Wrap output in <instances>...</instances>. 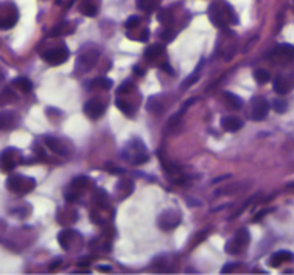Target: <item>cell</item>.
Here are the masks:
<instances>
[{"mask_svg": "<svg viewBox=\"0 0 294 275\" xmlns=\"http://www.w3.org/2000/svg\"><path fill=\"white\" fill-rule=\"evenodd\" d=\"M209 19L218 28H228L229 25L238 24V17L228 2H213L209 7Z\"/></svg>", "mask_w": 294, "mask_h": 275, "instance_id": "6da1fadb", "label": "cell"}, {"mask_svg": "<svg viewBox=\"0 0 294 275\" xmlns=\"http://www.w3.org/2000/svg\"><path fill=\"white\" fill-rule=\"evenodd\" d=\"M123 157L128 159L131 164L134 165H142L148 160V152H146V148H145V143L140 140V139H132L125 151H123Z\"/></svg>", "mask_w": 294, "mask_h": 275, "instance_id": "7a4b0ae2", "label": "cell"}, {"mask_svg": "<svg viewBox=\"0 0 294 275\" xmlns=\"http://www.w3.org/2000/svg\"><path fill=\"white\" fill-rule=\"evenodd\" d=\"M34 185H36V180L28 176L11 174L7 179V188L16 194H27L34 188Z\"/></svg>", "mask_w": 294, "mask_h": 275, "instance_id": "3957f363", "label": "cell"}, {"mask_svg": "<svg viewBox=\"0 0 294 275\" xmlns=\"http://www.w3.org/2000/svg\"><path fill=\"white\" fill-rule=\"evenodd\" d=\"M19 20V10L14 4H0V30L13 28Z\"/></svg>", "mask_w": 294, "mask_h": 275, "instance_id": "277c9868", "label": "cell"}, {"mask_svg": "<svg viewBox=\"0 0 294 275\" xmlns=\"http://www.w3.org/2000/svg\"><path fill=\"white\" fill-rule=\"evenodd\" d=\"M249 241H251V235H249V232H247V228H240V230L235 233V237L232 240H229L228 244H226V252H228V254H232V255L240 254V252L249 244Z\"/></svg>", "mask_w": 294, "mask_h": 275, "instance_id": "5b68a950", "label": "cell"}, {"mask_svg": "<svg viewBox=\"0 0 294 275\" xmlns=\"http://www.w3.org/2000/svg\"><path fill=\"white\" fill-rule=\"evenodd\" d=\"M69 56H70V52L67 50L65 45H62V47H55L52 50H47L42 53V59L50 65H61L69 59Z\"/></svg>", "mask_w": 294, "mask_h": 275, "instance_id": "8992f818", "label": "cell"}, {"mask_svg": "<svg viewBox=\"0 0 294 275\" xmlns=\"http://www.w3.org/2000/svg\"><path fill=\"white\" fill-rule=\"evenodd\" d=\"M17 157H19V151L16 148L4 149L2 154H0V170L4 173H11L19 164Z\"/></svg>", "mask_w": 294, "mask_h": 275, "instance_id": "52a82bcc", "label": "cell"}, {"mask_svg": "<svg viewBox=\"0 0 294 275\" xmlns=\"http://www.w3.org/2000/svg\"><path fill=\"white\" fill-rule=\"evenodd\" d=\"M269 113V103L266 101V98L262 97H255L252 100V110H251V119L254 122H262L268 117Z\"/></svg>", "mask_w": 294, "mask_h": 275, "instance_id": "ba28073f", "label": "cell"}, {"mask_svg": "<svg viewBox=\"0 0 294 275\" xmlns=\"http://www.w3.org/2000/svg\"><path fill=\"white\" fill-rule=\"evenodd\" d=\"M104 110H106V106L104 103H101L100 100L97 98H92L89 100L86 104H84V113L90 119V120H98L104 115Z\"/></svg>", "mask_w": 294, "mask_h": 275, "instance_id": "9c48e42d", "label": "cell"}, {"mask_svg": "<svg viewBox=\"0 0 294 275\" xmlns=\"http://www.w3.org/2000/svg\"><path fill=\"white\" fill-rule=\"evenodd\" d=\"M179 221H180V216L176 212L167 210L159 216V227H162L164 230H171V228H174L179 224Z\"/></svg>", "mask_w": 294, "mask_h": 275, "instance_id": "30bf717a", "label": "cell"}, {"mask_svg": "<svg viewBox=\"0 0 294 275\" xmlns=\"http://www.w3.org/2000/svg\"><path fill=\"white\" fill-rule=\"evenodd\" d=\"M44 143L49 146L50 151H53V152L58 154V155H67V154H69V149H67V148L61 143L59 139H56V137H53V135H45V137H44Z\"/></svg>", "mask_w": 294, "mask_h": 275, "instance_id": "8fae6325", "label": "cell"}, {"mask_svg": "<svg viewBox=\"0 0 294 275\" xmlns=\"http://www.w3.org/2000/svg\"><path fill=\"white\" fill-rule=\"evenodd\" d=\"M274 58H280L285 61H294V45L291 44H280L273 50Z\"/></svg>", "mask_w": 294, "mask_h": 275, "instance_id": "7c38bea8", "label": "cell"}, {"mask_svg": "<svg viewBox=\"0 0 294 275\" xmlns=\"http://www.w3.org/2000/svg\"><path fill=\"white\" fill-rule=\"evenodd\" d=\"M292 260H294V254H292V252H288V250H279V252H276V254L269 258V266L279 267L282 263L292 261Z\"/></svg>", "mask_w": 294, "mask_h": 275, "instance_id": "4fadbf2b", "label": "cell"}, {"mask_svg": "<svg viewBox=\"0 0 294 275\" xmlns=\"http://www.w3.org/2000/svg\"><path fill=\"white\" fill-rule=\"evenodd\" d=\"M243 122L238 119V117H224V119H221V126H223V129H226L228 132H237V131H240L241 128H243Z\"/></svg>", "mask_w": 294, "mask_h": 275, "instance_id": "5bb4252c", "label": "cell"}, {"mask_svg": "<svg viewBox=\"0 0 294 275\" xmlns=\"http://www.w3.org/2000/svg\"><path fill=\"white\" fill-rule=\"evenodd\" d=\"M17 123V117L13 112H2L0 113V129H11Z\"/></svg>", "mask_w": 294, "mask_h": 275, "instance_id": "9a60e30c", "label": "cell"}, {"mask_svg": "<svg viewBox=\"0 0 294 275\" xmlns=\"http://www.w3.org/2000/svg\"><path fill=\"white\" fill-rule=\"evenodd\" d=\"M162 0H137V8L142 11H153L156 8H159Z\"/></svg>", "mask_w": 294, "mask_h": 275, "instance_id": "2e32d148", "label": "cell"}, {"mask_svg": "<svg viewBox=\"0 0 294 275\" xmlns=\"http://www.w3.org/2000/svg\"><path fill=\"white\" fill-rule=\"evenodd\" d=\"M13 84L16 86V89L24 92V94H30V92L33 90V83L28 78H17V80H14Z\"/></svg>", "mask_w": 294, "mask_h": 275, "instance_id": "e0dca14e", "label": "cell"}, {"mask_svg": "<svg viewBox=\"0 0 294 275\" xmlns=\"http://www.w3.org/2000/svg\"><path fill=\"white\" fill-rule=\"evenodd\" d=\"M224 97H226V101H228V104L232 107V109H241L243 107V100L232 94V92H224Z\"/></svg>", "mask_w": 294, "mask_h": 275, "instance_id": "ac0fdd59", "label": "cell"}, {"mask_svg": "<svg viewBox=\"0 0 294 275\" xmlns=\"http://www.w3.org/2000/svg\"><path fill=\"white\" fill-rule=\"evenodd\" d=\"M274 90H276V94H279V95H285L286 92L289 90L288 81L283 76H276V80H274Z\"/></svg>", "mask_w": 294, "mask_h": 275, "instance_id": "d6986e66", "label": "cell"}, {"mask_svg": "<svg viewBox=\"0 0 294 275\" xmlns=\"http://www.w3.org/2000/svg\"><path fill=\"white\" fill-rule=\"evenodd\" d=\"M165 50H164V45H153V47H150V49H146L145 50V58L146 59H150V61H153V59H156L157 56H161L162 53H164Z\"/></svg>", "mask_w": 294, "mask_h": 275, "instance_id": "ffe728a7", "label": "cell"}, {"mask_svg": "<svg viewBox=\"0 0 294 275\" xmlns=\"http://www.w3.org/2000/svg\"><path fill=\"white\" fill-rule=\"evenodd\" d=\"M97 11H98V8H97V5L92 2V0H86V2L81 5V13H83L84 16L94 17V16L97 14Z\"/></svg>", "mask_w": 294, "mask_h": 275, "instance_id": "44dd1931", "label": "cell"}, {"mask_svg": "<svg viewBox=\"0 0 294 275\" xmlns=\"http://www.w3.org/2000/svg\"><path fill=\"white\" fill-rule=\"evenodd\" d=\"M254 80L259 84H266L271 80V75H269L268 70H265V68H257V70L254 72Z\"/></svg>", "mask_w": 294, "mask_h": 275, "instance_id": "7402d4cb", "label": "cell"}, {"mask_svg": "<svg viewBox=\"0 0 294 275\" xmlns=\"http://www.w3.org/2000/svg\"><path fill=\"white\" fill-rule=\"evenodd\" d=\"M116 106H117V107H119L123 113H125V115L132 117V110H134V109H132V106H131V104L125 100V98H119V100L116 101Z\"/></svg>", "mask_w": 294, "mask_h": 275, "instance_id": "603a6c76", "label": "cell"}, {"mask_svg": "<svg viewBox=\"0 0 294 275\" xmlns=\"http://www.w3.org/2000/svg\"><path fill=\"white\" fill-rule=\"evenodd\" d=\"M146 107H148V110H151L153 113H161L162 109H164V106H162L161 103H157V101H156V97H151V98L148 100Z\"/></svg>", "mask_w": 294, "mask_h": 275, "instance_id": "cb8c5ba5", "label": "cell"}, {"mask_svg": "<svg viewBox=\"0 0 294 275\" xmlns=\"http://www.w3.org/2000/svg\"><path fill=\"white\" fill-rule=\"evenodd\" d=\"M273 107H274V110H276V112H279V113H285V112H286V109H288V103H286L283 98H276V100L273 101Z\"/></svg>", "mask_w": 294, "mask_h": 275, "instance_id": "d4e9b609", "label": "cell"}, {"mask_svg": "<svg viewBox=\"0 0 294 275\" xmlns=\"http://www.w3.org/2000/svg\"><path fill=\"white\" fill-rule=\"evenodd\" d=\"M94 86H97L98 89H103V90H109L111 87H112V80H109V78H100V80H95L94 83H92Z\"/></svg>", "mask_w": 294, "mask_h": 275, "instance_id": "484cf974", "label": "cell"}, {"mask_svg": "<svg viewBox=\"0 0 294 275\" xmlns=\"http://www.w3.org/2000/svg\"><path fill=\"white\" fill-rule=\"evenodd\" d=\"M139 22H140V17L139 16H131L126 22H125V28L131 30V28H135L139 25Z\"/></svg>", "mask_w": 294, "mask_h": 275, "instance_id": "4316f807", "label": "cell"}, {"mask_svg": "<svg viewBox=\"0 0 294 275\" xmlns=\"http://www.w3.org/2000/svg\"><path fill=\"white\" fill-rule=\"evenodd\" d=\"M86 183H87V177L80 176V177H77V179L72 180V188H75V190L83 188V187H86Z\"/></svg>", "mask_w": 294, "mask_h": 275, "instance_id": "83f0119b", "label": "cell"}, {"mask_svg": "<svg viewBox=\"0 0 294 275\" xmlns=\"http://www.w3.org/2000/svg\"><path fill=\"white\" fill-rule=\"evenodd\" d=\"M170 17H171L170 10H162L159 14H157V19H159V22H162V24H168V22H170Z\"/></svg>", "mask_w": 294, "mask_h": 275, "instance_id": "f1b7e54d", "label": "cell"}, {"mask_svg": "<svg viewBox=\"0 0 294 275\" xmlns=\"http://www.w3.org/2000/svg\"><path fill=\"white\" fill-rule=\"evenodd\" d=\"M198 78H199V73H198V70H196L193 75H190V76L182 83V89H187V87H190L192 84H195V83L198 81Z\"/></svg>", "mask_w": 294, "mask_h": 275, "instance_id": "f546056e", "label": "cell"}, {"mask_svg": "<svg viewBox=\"0 0 294 275\" xmlns=\"http://www.w3.org/2000/svg\"><path fill=\"white\" fill-rule=\"evenodd\" d=\"M131 89H132L131 81H126V83H123V84L117 89V94H119V95H120V94H128V92H131Z\"/></svg>", "mask_w": 294, "mask_h": 275, "instance_id": "4dcf8cb0", "label": "cell"}, {"mask_svg": "<svg viewBox=\"0 0 294 275\" xmlns=\"http://www.w3.org/2000/svg\"><path fill=\"white\" fill-rule=\"evenodd\" d=\"M240 266V263H231V264H228V266H224L223 267V273H228L229 270H232V269H235V267H238Z\"/></svg>", "mask_w": 294, "mask_h": 275, "instance_id": "1f68e13d", "label": "cell"}, {"mask_svg": "<svg viewBox=\"0 0 294 275\" xmlns=\"http://www.w3.org/2000/svg\"><path fill=\"white\" fill-rule=\"evenodd\" d=\"M195 101H196V98H190V100H189L187 103H184V106H182V109H180V110H182V112H186V109H187L189 106H192V104H193Z\"/></svg>", "mask_w": 294, "mask_h": 275, "instance_id": "d6a6232c", "label": "cell"}, {"mask_svg": "<svg viewBox=\"0 0 294 275\" xmlns=\"http://www.w3.org/2000/svg\"><path fill=\"white\" fill-rule=\"evenodd\" d=\"M134 72H139V75H140V76L143 75V70H142L140 67H134Z\"/></svg>", "mask_w": 294, "mask_h": 275, "instance_id": "836d02e7", "label": "cell"}, {"mask_svg": "<svg viewBox=\"0 0 294 275\" xmlns=\"http://www.w3.org/2000/svg\"><path fill=\"white\" fill-rule=\"evenodd\" d=\"M98 269H101V270H111V266H98Z\"/></svg>", "mask_w": 294, "mask_h": 275, "instance_id": "e575fe53", "label": "cell"}, {"mask_svg": "<svg viewBox=\"0 0 294 275\" xmlns=\"http://www.w3.org/2000/svg\"><path fill=\"white\" fill-rule=\"evenodd\" d=\"M0 81H4V75L2 73H0Z\"/></svg>", "mask_w": 294, "mask_h": 275, "instance_id": "d590c367", "label": "cell"}]
</instances>
